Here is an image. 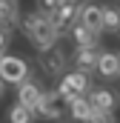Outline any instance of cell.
I'll return each mask as SVG.
<instances>
[{"label":"cell","mask_w":120,"mask_h":123,"mask_svg":"<svg viewBox=\"0 0 120 123\" xmlns=\"http://www.w3.org/2000/svg\"><path fill=\"white\" fill-rule=\"evenodd\" d=\"M20 29H23L26 40H29L37 52H49L52 46H57V37H60L57 26L52 23L49 14H43V12H37V9L29 12V14L20 20Z\"/></svg>","instance_id":"obj_1"},{"label":"cell","mask_w":120,"mask_h":123,"mask_svg":"<svg viewBox=\"0 0 120 123\" xmlns=\"http://www.w3.org/2000/svg\"><path fill=\"white\" fill-rule=\"evenodd\" d=\"M91 89V77L89 72H80V69H74V72H66V74H60V86L57 92L66 97V100H74V97H83V94H89Z\"/></svg>","instance_id":"obj_2"},{"label":"cell","mask_w":120,"mask_h":123,"mask_svg":"<svg viewBox=\"0 0 120 123\" xmlns=\"http://www.w3.org/2000/svg\"><path fill=\"white\" fill-rule=\"evenodd\" d=\"M0 80L6 86H20L29 80V63L17 55H0Z\"/></svg>","instance_id":"obj_3"},{"label":"cell","mask_w":120,"mask_h":123,"mask_svg":"<svg viewBox=\"0 0 120 123\" xmlns=\"http://www.w3.org/2000/svg\"><path fill=\"white\" fill-rule=\"evenodd\" d=\"M69 100L63 97V94L54 89V92H43L40 97V106H37V115L40 117H46V120H63V117H69Z\"/></svg>","instance_id":"obj_4"},{"label":"cell","mask_w":120,"mask_h":123,"mask_svg":"<svg viewBox=\"0 0 120 123\" xmlns=\"http://www.w3.org/2000/svg\"><path fill=\"white\" fill-rule=\"evenodd\" d=\"M77 20H80V6H77V3H66V0H63L57 9L52 12V23L57 26V31L72 29Z\"/></svg>","instance_id":"obj_5"},{"label":"cell","mask_w":120,"mask_h":123,"mask_svg":"<svg viewBox=\"0 0 120 123\" xmlns=\"http://www.w3.org/2000/svg\"><path fill=\"white\" fill-rule=\"evenodd\" d=\"M89 103L94 106V112H114L117 109V103H120V97L117 92H112V89H89Z\"/></svg>","instance_id":"obj_6"},{"label":"cell","mask_w":120,"mask_h":123,"mask_svg":"<svg viewBox=\"0 0 120 123\" xmlns=\"http://www.w3.org/2000/svg\"><path fill=\"white\" fill-rule=\"evenodd\" d=\"M40 97H43V86H40L37 80H23V83L17 86V103L29 106L34 112H37V106H40Z\"/></svg>","instance_id":"obj_7"},{"label":"cell","mask_w":120,"mask_h":123,"mask_svg":"<svg viewBox=\"0 0 120 123\" xmlns=\"http://www.w3.org/2000/svg\"><path fill=\"white\" fill-rule=\"evenodd\" d=\"M97 72H100V77H106V80H117L120 77V55H114V52H100V57H97Z\"/></svg>","instance_id":"obj_8"},{"label":"cell","mask_w":120,"mask_h":123,"mask_svg":"<svg viewBox=\"0 0 120 123\" xmlns=\"http://www.w3.org/2000/svg\"><path fill=\"white\" fill-rule=\"evenodd\" d=\"M97 57H100L97 46H77L74 49V69L91 72V69H97Z\"/></svg>","instance_id":"obj_9"},{"label":"cell","mask_w":120,"mask_h":123,"mask_svg":"<svg viewBox=\"0 0 120 123\" xmlns=\"http://www.w3.org/2000/svg\"><path fill=\"white\" fill-rule=\"evenodd\" d=\"M66 66H69V60H66V55L60 52L57 46H52L49 52H43V69H46L52 77H60V74L66 72Z\"/></svg>","instance_id":"obj_10"},{"label":"cell","mask_w":120,"mask_h":123,"mask_svg":"<svg viewBox=\"0 0 120 123\" xmlns=\"http://www.w3.org/2000/svg\"><path fill=\"white\" fill-rule=\"evenodd\" d=\"M80 23L91 31H103V6H94V3H86L80 6Z\"/></svg>","instance_id":"obj_11"},{"label":"cell","mask_w":120,"mask_h":123,"mask_svg":"<svg viewBox=\"0 0 120 123\" xmlns=\"http://www.w3.org/2000/svg\"><path fill=\"white\" fill-rule=\"evenodd\" d=\"M94 115V106L89 103V97L83 94V97H74V100H69V120L72 123H86Z\"/></svg>","instance_id":"obj_12"},{"label":"cell","mask_w":120,"mask_h":123,"mask_svg":"<svg viewBox=\"0 0 120 123\" xmlns=\"http://www.w3.org/2000/svg\"><path fill=\"white\" fill-rule=\"evenodd\" d=\"M20 23V6L17 0H0V29L12 31Z\"/></svg>","instance_id":"obj_13"},{"label":"cell","mask_w":120,"mask_h":123,"mask_svg":"<svg viewBox=\"0 0 120 123\" xmlns=\"http://www.w3.org/2000/svg\"><path fill=\"white\" fill-rule=\"evenodd\" d=\"M72 40H74V46H97V31L86 29L80 20L72 26Z\"/></svg>","instance_id":"obj_14"},{"label":"cell","mask_w":120,"mask_h":123,"mask_svg":"<svg viewBox=\"0 0 120 123\" xmlns=\"http://www.w3.org/2000/svg\"><path fill=\"white\" fill-rule=\"evenodd\" d=\"M34 117H37V112L23 103H14L9 109V123H34Z\"/></svg>","instance_id":"obj_15"},{"label":"cell","mask_w":120,"mask_h":123,"mask_svg":"<svg viewBox=\"0 0 120 123\" xmlns=\"http://www.w3.org/2000/svg\"><path fill=\"white\" fill-rule=\"evenodd\" d=\"M103 29L120 34V9H114V6H103Z\"/></svg>","instance_id":"obj_16"},{"label":"cell","mask_w":120,"mask_h":123,"mask_svg":"<svg viewBox=\"0 0 120 123\" xmlns=\"http://www.w3.org/2000/svg\"><path fill=\"white\" fill-rule=\"evenodd\" d=\"M86 123H117V120H114V112H94Z\"/></svg>","instance_id":"obj_17"},{"label":"cell","mask_w":120,"mask_h":123,"mask_svg":"<svg viewBox=\"0 0 120 123\" xmlns=\"http://www.w3.org/2000/svg\"><path fill=\"white\" fill-rule=\"evenodd\" d=\"M60 3H63V0H37V12H43V14H49V17H52V12L57 9Z\"/></svg>","instance_id":"obj_18"},{"label":"cell","mask_w":120,"mask_h":123,"mask_svg":"<svg viewBox=\"0 0 120 123\" xmlns=\"http://www.w3.org/2000/svg\"><path fill=\"white\" fill-rule=\"evenodd\" d=\"M6 49H9V31H6V29H0V55H3Z\"/></svg>","instance_id":"obj_19"},{"label":"cell","mask_w":120,"mask_h":123,"mask_svg":"<svg viewBox=\"0 0 120 123\" xmlns=\"http://www.w3.org/2000/svg\"><path fill=\"white\" fill-rule=\"evenodd\" d=\"M3 92H6V83H3V80H0V97H3Z\"/></svg>","instance_id":"obj_20"},{"label":"cell","mask_w":120,"mask_h":123,"mask_svg":"<svg viewBox=\"0 0 120 123\" xmlns=\"http://www.w3.org/2000/svg\"><path fill=\"white\" fill-rule=\"evenodd\" d=\"M66 3H80V0H66Z\"/></svg>","instance_id":"obj_21"},{"label":"cell","mask_w":120,"mask_h":123,"mask_svg":"<svg viewBox=\"0 0 120 123\" xmlns=\"http://www.w3.org/2000/svg\"><path fill=\"white\" fill-rule=\"evenodd\" d=\"M117 9H120V3H117Z\"/></svg>","instance_id":"obj_22"}]
</instances>
